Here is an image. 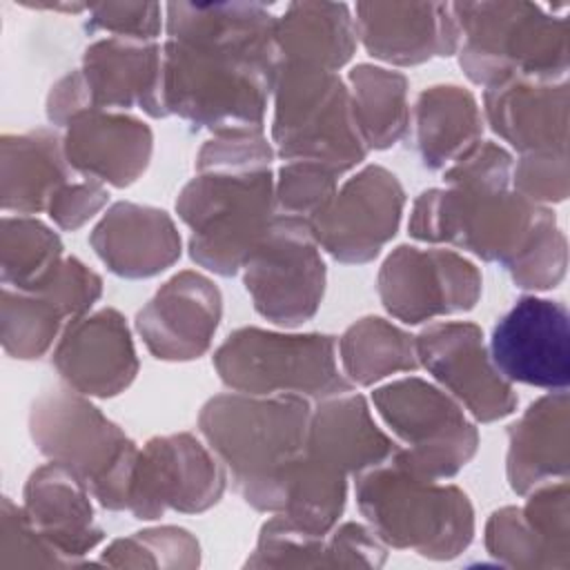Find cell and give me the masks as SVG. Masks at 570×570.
<instances>
[{
	"mask_svg": "<svg viewBox=\"0 0 570 570\" xmlns=\"http://www.w3.org/2000/svg\"><path fill=\"white\" fill-rule=\"evenodd\" d=\"M212 363L218 379L243 394H296L323 401L352 392V383L338 370L332 334L238 327L218 345Z\"/></svg>",
	"mask_w": 570,
	"mask_h": 570,
	"instance_id": "cell-9",
	"label": "cell"
},
{
	"mask_svg": "<svg viewBox=\"0 0 570 570\" xmlns=\"http://www.w3.org/2000/svg\"><path fill=\"white\" fill-rule=\"evenodd\" d=\"M416 149L428 169H445L481 140L483 111L461 85L423 89L412 111Z\"/></svg>",
	"mask_w": 570,
	"mask_h": 570,
	"instance_id": "cell-30",
	"label": "cell"
},
{
	"mask_svg": "<svg viewBox=\"0 0 570 570\" xmlns=\"http://www.w3.org/2000/svg\"><path fill=\"white\" fill-rule=\"evenodd\" d=\"M220 316L218 285L200 272L183 269L138 309L136 332L154 358L194 361L212 347Z\"/></svg>",
	"mask_w": 570,
	"mask_h": 570,
	"instance_id": "cell-17",
	"label": "cell"
},
{
	"mask_svg": "<svg viewBox=\"0 0 570 570\" xmlns=\"http://www.w3.org/2000/svg\"><path fill=\"white\" fill-rule=\"evenodd\" d=\"M0 200L4 212L31 216L47 212L53 194L73 178L56 129L4 134L0 140Z\"/></svg>",
	"mask_w": 570,
	"mask_h": 570,
	"instance_id": "cell-28",
	"label": "cell"
},
{
	"mask_svg": "<svg viewBox=\"0 0 570 570\" xmlns=\"http://www.w3.org/2000/svg\"><path fill=\"white\" fill-rule=\"evenodd\" d=\"M225 485V465L194 434L154 436L138 450L127 512L140 521L160 519L167 510L198 514L220 501Z\"/></svg>",
	"mask_w": 570,
	"mask_h": 570,
	"instance_id": "cell-12",
	"label": "cell"
},
{
	"mask_svg": "<svg viewBox=\"0 0 570 570\" xmlns=\"http://www.w3.org/2000/svg\"><path fill=\"white\" fill-rule=\"evenodd\" d=\"M525 505H505L485 523V550L510 568L570 566V488L552 481L525 494Z\"/></svg>",
	"mask_w": 570,
	"mask_h": 570,
	"instance_id": "cell-19",
	"label": "cell"
},
{
	"mask_svg": "<svg viewBox=\"0 0 570 570\" xmlns=\"http://www.w3.org/2000/svg\"><path fill=\"white\" fill-rule=\"evenodd\" d=\"M492 131L523 154L568 151V82L510 78L483 91Z\"/></svg>",
	"mask_w": 570,
	"mask_h": 570,
	"instance_id": "cell-24",
	"label": "cell"
},
{
	"mask_svg": "<svg viewBox=\"0 0 570 570\" xmlns=\"http://www.w3.org/2000/svg\"><path fill=\"white\" fill-rule=\"evenodd\" d=\"M354 16L365 51L396 67L456 56L461 45L452 2H356Z\"/></svg>",
	"mask_w": 570,
	"mask_h": 570,
	"instance_id": "cell-21",
	"label": "cell"
},
{
	"mask_svg": "<svg viewBox=\"0 0 570 570\" xmlns=\"http://www.w3.org/2000/svg\"><path fill=\"white\" fill-rule=\"evenodd\" d=\"M29 434L36 448L71 470L105 510H127L138 448L85 394L69 385L45 390L31 403Z\"/></svg>",
	"mask_w": 570,
	"mask_h": 570,
	"instance_id": "cell-6",
	"label": "cell"
},
{
	"mask_svg": "<svg viewBox=\"0 0 570 570\" xmlns=\"http://www.w3.org/2000/svg\"><path fill=\"white\" fill-rule=\"evenodd\" d=\"M354 494L365 523L396 550L448 561L474 539L470 497L452 483L414 472L401 448L385 463L354 476Z\"/></svg>",
	"mask_w": 570,
	"mask_h": 570,
	"instance_id": "cell-4",
	"label": "cell"
},
{
	"mask_svg": "<svg viewBox=\"0 0 570 570\" xmlns=\"http://www.w3.org/2000/svg\"><path fill=\"white\" fill-rule=\"evenodd\" d=\"M334 169L312 160H287L274 178L276 214L312 223L338 189Z\"/></svg>",
	"mask_w": 570,
	"mask_h": 570,
	"instance_id": "cell-37",
	"label": "cell"
},
{
	"mask_svg": "<svg viewBox=\"0 0 570 570\" xmlns=\"http://www.w3.org/2000/svg\"><path fill=\"white\" fill-rule=\"evenodd\" d=\"M376 289L387 314L407 325H419L470 312L481 298L483 276L459 252L399 245L383 261Z\"/></svg>",
	"mask_w": 570,
	"mask_h": 570,
	"instance_id": "cell-13",
	"label": "cell"
},
{
	"mask_svg": "<svg viewBox=\"0 0 570 570\" xmlns=\"http://www.w3.org/2000/svg\"><path fill=\"white\" fill-rule=\"evenodd\" d=\"M566 267H568V240L554 220L508 267V272L512 283L519 289L546 292L557 287L563 281Z\"/></svg>",
	"mask_w": 570,
	"mask_h": 570,
	"instance_id": "cell-39",
	"label": "cell"
},
{
	"mask_svg": "<svg viewBox=\"0 0 570 570\" xmlns=\"http://www.w3.org/2000/svg\"><path fill=\"white\" fill-rule=\"evenodd\" d=\"M309 399L296 394H216L198 412V430L232 485L258 512H281L305 456Z\"/></svg>",
	"mask_w": 570,
	"mask_h": 570,
	"instance_id": "cell-3",
	"label": "cell"
},
{
	"mask_svg": "<svg viewBox=\"0 0 570 570\" xmlns=\"http://www.w3.org/2000/svg\"><path fill=\"white\" fill-rule=\"evenodd\" d=\"M512 154L492 140H479L443 171L445 187L416 196L410 236L448 243L505 269L552 223L554 212L528 200L512 187Z\"/></svg>",
	"mask_w": 570,
	"mask_h": 570,
	"instance_id": "cell-2",
	"label": "cell"
},
{
	"mask_svg": "<svg viewBox=\"0 0 570 570\" xmlns=\"http://www.w3.org/2000/svg\"><path fill=\"white\" fill-rule=\"evenodd\" d=\"M568 392H550L508 428L505 474L512 492L525 497L539 485L568 479L570 470Z\"/></svg>",
	"mask_w": 570,
	"mask_h": 570,
	"instance_id": "cell-27",
	"label": "cell"
},
{
	"mask_svg": "<svg viewBox=\"0 0 570 570\" xmlns=\"http://www.w3.org/2000/svg\"><path fill=\"white\" fill-rule=\"evenodd\" d=\"M247 568H345L334 528L314 534L276 512L261 525Z\"/></svg>",
	"mask_w": 570,
	"mask_h": 570,
	"instance_id": "cell-34",
	"label": "cell"
},
{
	"mask_svg": "<svg viewBox=\"0 0 570 570\" xmlns=\"http://www.w3.org/2000/svg\"><path fill=\"white\" fill-rule=\"evenodd\" d=\"M2 537H0V568H38V566H71L42 534L31 525L22 505L9 497L2 499Z\"/></svg>",
	"mask_w": 570,
	"mask_h": 570,
	"instance_id": "cell-38",
	"label": "cell"
},
{
	"mask_svg": "<svg viewBox=\"0 0 570 570\" xmlns=\"http://www.w3.org/2000/svg\"><path fill=\"white\" fill-rule=\"evenodd\" d=\"M240 272L254 309L274 325H303L321 307L327 269L312 225L303 218L276 214Z\"/></svg>",
	"mask_w": 570,
	"mask_h": 570,
	"instance_id": "cell-11",
	"label": "cell"
},
{
	"mask_svg": "<svg viewBox=\"0 0 570 570\" xmlns=\"http://www.w3.org/2000/svg\"><path fill=\"white\" fill-rule=\"evenodd\" d=\"M405 207L401 180L381 165L350 176L309 223L323 252L345 265H365L396 236Z\"/></svg>",
	"mask_w": 570,
	"mask_h": 570,
	"instance_id": "cell-14",
	"label": "cell"
},
{
	"mask_svg": "<svg viewBox=\"0 0 570 570\" xmlns=\"http://www.w3.org/2000/svg\"><path fill=\"white\" fill-rule=\"evenodd\" d=\"M416 358L474 421L494 423L517 410L512 383L492 363L483 330L470 321L432 323L414 336Z\"/></svg>",
	"mask_w": 570,
	"mask_h": 570,
	"instance_id": "cell-15",
	"label": "cell"
},
{
	"mask_svg": "<svg viewBox=\"0 0 570 570\" xmlns=\"http://www.w3.org/2000/svg\"><path fill=\"white\" fill-rule=\"evenodd\" d=\"M163 11L158 2H100L89 4L85 29L89 33H111L114 38L156 42L163 29Z\"/></svg>",
	"mask_w": 570,
	"mask_h": 570,
	"instance_id": "cell-42",
	"label": "cell"
},
{
	"mask_svg": "<svg viewBox=\"0 0 570 570\" xmlns=\"http://www.w3.org/2000/svg\"><path fill=\"white\" fill-rule=\"evenodd\" d=\"M109 200L107 185L82 178L65 183L51 198L47 214L49 218L65 232L80 229L87 220H91Z\"/></svg>",
	"mask_w": 570,
	"mask_h": 570,
	"instance_id": "cell-43",
	"label": "cell"
},
{
	"mask_svg": "<svg viewBox=\"0 0 570 570\" xmlns=\"http://www.w3.org/2000/svg\"><path fill=\"white\" fill-rule=\"evenodd\" d=\"M276 18L256 2L165 4L167 114L214 136L263 131L281 67Z\"/></svg>",
	"mask_w": 570,
	"mask_h": 570,
	"instance_id": "cell-1",
	"label": "cell"
},
{
	"mask_svg": "<svg viewBox=\"0 0 570 570\" xmlns=\"http://www.w3.org/2000/svg\"><path fill=\"white\" fill-rule=\"evenodd\" d=\"M490 356L510 383L568 390L570 314L563 301L521 296L492 327Z\"/></svg>",
	"mask_w": 570,
	"mask_h": 570,
	"instance_id": "cell-16",
	"label": "cell"
},
{
	"mask_svg": "<svg viewBox=\"0 0 570 570\" xmlns=\"http://www.w3.org/2000/svg\"><path fill=\"white\" fill-rule=\"evenodd\" d=\"M89 497V488L56 461L36 468L24 483V514L71 566L105 539Z\"/></svg>",
	"mask_w": 570,
	"mask_h": 570,
	"instance_id": "cell-25",
	"label": "cell"
},
{
	"mask_svg": "<svg viewBox=\"0 0 570 570\" xmlns=\"http://www.w3.org/2000/svg\"><path fill=\"white\" fill-rule=\"evenodd\" d=\"M100 563L114 568H196L200 546L196 537L176 525H160L114 539Z\"/></svg>",
	"mask_w": 570,
	"mask_h": 570,
	"instance_id": "cell-36",
	"label": "cell"
},
{
	"mask_svg": "<svg viewBox=\"0 0 570 570\" xmlns=\"http://www.w3.org/2000/svg\"><path fill=\"white\" fill-rule=\"evenodd\" d=\"M512 187L537 205L563 203L570 191L568 151H539L519 156L512 167Z\"/></svg>",
	"mask_w": 570,
	"mask_h": 570,
	"instance_id": "cell-41",
	"label": "cell"
},
{
	"mask_svg": "<svg viewBox=\"0 0 570 570\" xmlns=\"http://www.w3.org/2000/svg\"><path fill=\"white\" fill-rule=\"evenodd\" d=\"M336 352L352 385H374L419 367L414 336L381 316L354 321L336 341Z\"/></svg>",
	"mask_w": 570,
	"mask_h": 570,
	"instance_id": "cell-32",
	"label": "cell"
},
{
	"mask_svg": "<svg viewBox=\"0 0 570 570\" xmlns=\"http://www.w3.org/2000/svg\"><path fill=\"white\" fill-rule=\"evenodd\" d=\"M316 403L305 445L314 461L345 476H358L399 452L401 445L374 423L365 396L345 392Z\"/></svg>",
	"mask_w": 570,
	"mask_h": 570,
	"instance_id": "cell-26",
	"label": "cell"
},
{
	"mask_svg": "<svg viewBox=\"0 0 570 570\" xmlns=\"http://www.w3.org/2000/svg\"><path fill=\"white\" fill-rule=\"evenodd\" d=\"M461 31L456 51L463 73L481 87L510 78L563 82L570 65L566 16L534 2H452Z\"/></svg>",
	"mask_w": 570,
	"mask_h": 570,
	"instance_id": "cell-5",
	"label": "cell"
},
{
	"mask_svg": "<svg viewBox=\"0 0 570 570\" xmlns=\"http://www.w3.org/2000/svg\"><path fill=\"white\" fill-rule=\"evenodd\" d=\"M176 214L191 229V261L218 276H234L276 218L272 167L198 171L180 189Z\"/></svg>",
	"mask_w": 570,
	"mask_h": 570,
	"instance_id": "cell-7",
	"label": "cell"
},
{
	"mask_svg": "<svg viewBox=\"0 0 570 570\" xmlns=\"http://www.w3.org/2000/svg\"><path fill=\"white\" fill-rule=\"evenodd\" d=\"M78 78L87 109L127 111L140 107L151 118H165V71L158 42L100 38L85 47Z\"/></svg>",
	"mask_w": 570,
	"mask_h": 570,
	"instance_id": "cell-20",
	"label": "cell"
},
{
	"mask_svg": "<svg viewBox=\"0 0 570 570\" xmlns=\"http://www.w3.org/2000/svg\"><path fill=\"white\" fill-rule=\"evenodd\" d=\"M372 403L392 434L405 445L403 461L428 479L459 474L479 450V430L443 387L419 376L385 383Z\"/></svg>",
	"mask_w": 570,
	"mask_h": 570,
	"instance_id": "cell-10",
	"label": "cell"
},
{
	"mask_svg": "<svg viewBox=\"0 0 570 570\" xmlns=\"http://www.w3.org/2000/svg\"><path fill=\"white\" fill-rule=\"evenodd\" d=\"M352 109L367 149H390L412 122L405 73L361 62L350 69Z\"/></svg>",
	"mask_w": 570,
	"mask_h": 570,
	"instance_id": "cell-31",
	"label": "cell"
},
{
	"mask_svg": "<svg viewBox=\"0 0 570 570\" xmlns=\"http://www.w3.org/2000/svg\"><path fill=\"white\" fill-rule=\"evenodd\" d=\"M60 236L33 216H4L0 232L2 287L36 292L65 261Z\"/></svg>",
	"mask_w": 570,
	"mask_h": 570,
	"instance_id": "cell-33",
	"label": "cell"
},
{
	"mask_svg": "<svg viewBox=\"0 0 570 570\" xmlns=\"http://www.w3.org/2000/svg\"><path fill=\"white\" fill-rule=\"evenodd\" d=\"M62 129L67 163L82 178L129 187L149 167L154 151L151 127L127 111L85 109Z\"/></svg>",
	"mask_w": 570,
	"mask_h": 570,
	"instance_id": "cell-22",
	"label": "cell"
},
{
	"mask_svg": "<svg viewBox=\"0 0 570 570\" xmlns=\"http://www.w3.org/2000/svg\"><path fill=\"white\" fill-rule=\"evenodd\" d=\"M274 156L276 151L263 131L218 134L200 147L196 156V171L269 169Z\"/></svg>",
	"mask_w": 570,
	"mask_h": 570,
	"instance_id": "cell-40",
	"label": "cell"
},
{
	"mask_svg": "<svg viewBox=\"0 0 570 570\" xmlns=\"http://www.w3.org/2000/svg\"><path fill=\"white\" fill-rule=\"evenodd\" d=\"M51 365L65 385L98 399L125 392L140 367L129 325L114 307L69 321L53 347Z\"/></svg>",
	"mask_w": 570,
	"mask_h": 570,
	"instance_id": "cell-18",
	"label": "cell"
},
{
	"mask_svg": "<svg viewBox=\"0 0 570 570\" xmlns=\"http://www.w3.org/2000/svg\"><path fill=\"white\" fill-rule=\"evenodd\" d=\"M358 45L354 13L345 2H289L276 18L281 62L338 71Z\"/></svg>",
	"mask_w": 570,
	"mask_h": 570,
	"instance_id": "cell-29",
	"label": "cell"
},
{
	"mask_svg": "<svg viewBox=\"0 0 570 570\" xmlns=\"http://www.w3.org/2000/svg\"><path fill=\"white\" fill-rule=\"evenodd\" d=\"M96 256L120 278H151L171 267L183 252L171 216L154 205L114 203L89 234Z\"/></svg>",
	"mask_w": 570,
	"mask_h": 570,
	"instance_id": "cell-23",
	"label": "cell"
},
{
	"mask_svg": "<svg viewBox=\"0 0 570 570\" xmlns=\"http://www.w3.org/2000/svg\"><path fill=\"white\" fill-rule=\"evenodd\" d=\"M2 347L11 358L33 361L49 352L67 316L40 292L2 287Z\"/></svg>",
	"mask_w": 570,
	"mask_h": 570,
	"instance_id": "cell-35",
	"label": "cell"
},
{
	"mask_svg": "<svg viewBox=\"0 0 570 570\" xmlns=\"http://www.w3.org/2000/svg\"><path fill=\"white\" fill-rule=\"evenodd\" d=\"M272 100V142L285 163L312 160L345 174L365 160L350 87L336 71L281 62Z\"/></svg>",
	"mask_w": 570,
	"mask_h": 570,
	"instance_id": "cell-8",
	"label": "cell"
}]
</instances>
